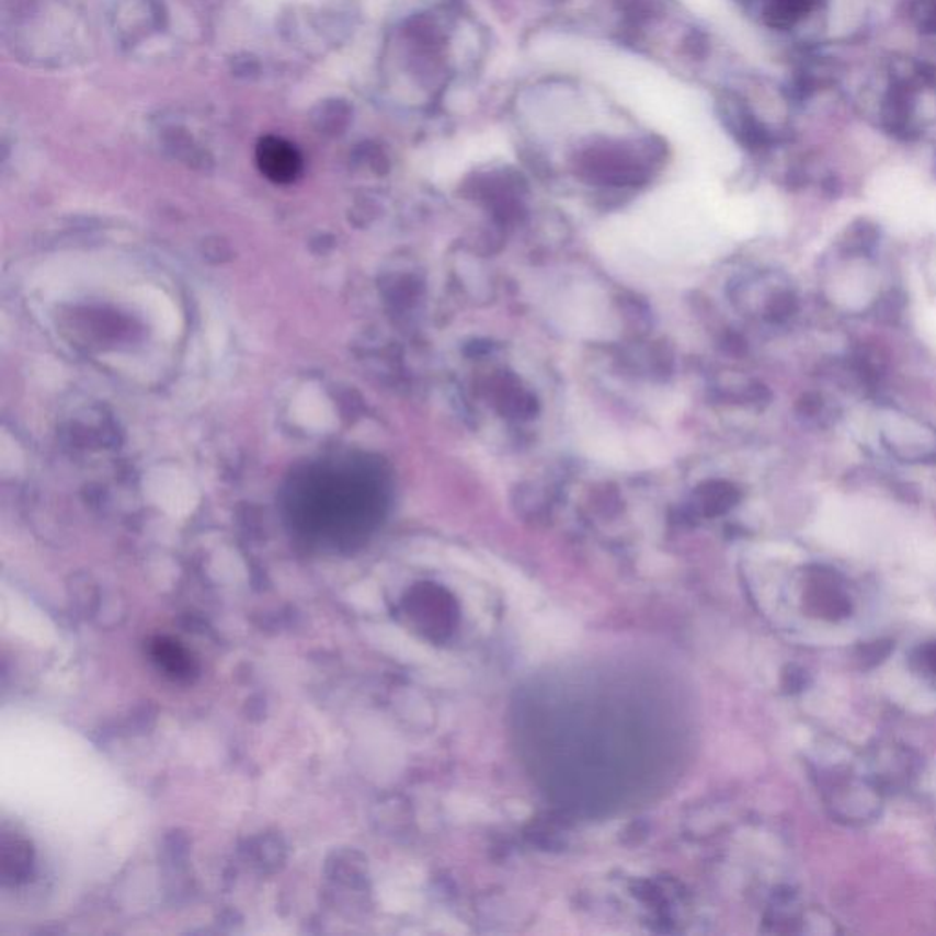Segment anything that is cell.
<instances>
[{
	"instance_id": "277c9868",
	"label": "cell",
	"mask_w": 936,
	"mask_h": 936,
	"mask_svg": "<svg viewBox=\"0 0 936 936\" xmlns=\"http://www.w3.org/2000/svg\"><path fill=\"white\" fill-rule=\"evenodd\" d=\"M875 231L864 227V229H858V231L853 232V235H848L847 251L858 254L867 253V251L875 246Z\"/></svg>"
},
{
	"instance_id": "7a4b0ae2",
	"label": "cell",
	"mask_w": 936,
	"mask_h": 936,
	"mask_svg": "<svg viewBox=\"0 0 936 936\" xmlns=\"http://www.w3.org/2000/svg\"><path fill=\"white\" fill-rule=\"evenodd\" d=\"M256 165L273 183H292L303 171V158L295 145L276 136H265L256 147Z\"/></svg>"
},
{
	"instance_id": "3957f363",
	"label": "cell",
	"mask_w": 936,
	"mask_h": 936,
	"mask_svg": "<svg viewBox=\"0 0 936 936\" xmlns=\"http://www.w3.org/2000/svg\"><path fill=\"white\" fill-rule=\"evenodd\" d=\"M152 655H155V661L160 664V667L165 670L167 675H172L174 678H187L194 672L191 657L187 655V651L178 646V642L165 639L158 640L155 650H152Z\"/></svg>"
},
{
	"instance_id": "6da1fadb",
	"label": "cell",
	"mask_w": 936,
	"mask_h": 936,
	"mask_svg": "<svg viewBox=\"0 0 936 936\" xmlns=\"http://www.w3.org/2000/svg\"><path fill=\"white\" fill-rule=\"evenodd\" d=\"M549 315L558 328L584 339H613L620 330L606 293L585 282H571L552 293Z\"/></svg>"
},
{
	"instance_id": "5b68a950",
	"label": "cell",
	"mask_w": 936,
	"mask_h": 936,
	"mask_svg": "<svg viewBox=\"0 0 936 936\" xmlns=\"http://www.w3.org/2000/svg\"><path fill=\"white\" fill-rule=\"evenodd\" d=\"M902 308V298H897L894 293H889V295H887L886 298H881L880 304H878V319L886 320V322H894V320L900 317Z\"/></svg>"
}]
</instances>
